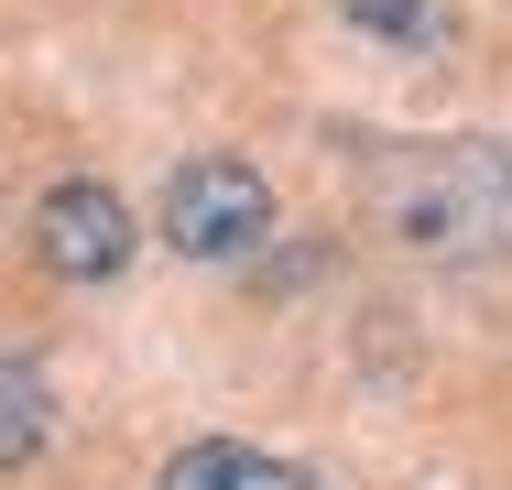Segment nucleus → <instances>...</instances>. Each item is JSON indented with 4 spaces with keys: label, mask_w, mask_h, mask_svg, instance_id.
<instances>
[{
    "label": "nucleus",
    "mask_w": 512,
    "mask_h": 490,
    "mask_svg": "<svg viewBox=\"0 0 512 490\" xmlns=\"http://www.w3.org/2000/svg\"><path fill=\"white\" fill-rule=\"evenodd\" d=\"M360 207L414 262H502L512 251V142H491V131L382 142L360 164Z\"/></svg>",
    "instance_id": "1"
},
{
    "label": "nucleus",
    "mask_w": 512,
    "mask_h": 490,
    "mask_svg": "<svg viewBox=\"0 0 512 490\" xmlns=\"http://www.w3.org/2000/svg\"><path fill=\"white\" fill-rule=\"evenodd\" d=\"M153 229H164V251H186V262H251V251L273 240V186H262L240 153H197V164H175Z\"/></svg>",
    "instance_id": "2"
},
{
    "label": "nucleus",
    "mask_w": 512,
    "mask_h": 490,
    "mask_svg": "<svg viewBox=\"0 0 512 490\" xmlns=\"http://www.w3.org/2000/svg\"><path fill=\"white\" fill-rule=\"evenodd\" d=\"M131 196L99 186V175H66V186H44L33 207V262L55 273V284H109L120 262H131Z\"/></svg>",
    "instance_id": "3"
},
{
    "label": "nucleus",
    "mask_w": 512,
    "mask_h": 490,
    "mask_svg": "<svg viewBox=\"0 0 512 490\" xmlns=\"http://www.w3.org/2000/svg\"><path fill=\"white\" fill-rule=\"evenodd\" d=\"M164 490H316L295 458H262V447H240V436H197V447H175L164 458Z\"/></svg>",
    "instance_id": "4"
},
{
    "label": "nucleus",
    "mask_w": 512,
    "mask_h": 490,
    "mask_svg": "<svg viewBox=\"0 0 512 490\" xmlns=\"http://www.w3.org/2000/svg\"><path fill=\"white\" fill-rule=\"evenodd\" d=\"M44 436H55V382H44L33 360H11V349H0V469L44 458Z\"/></svg>",
    "instance_id": "5"
},
{
    "label": "nucleus",
    "mask_w": 512,
    "mask_h": 490,
    "mask_svg": "<svg viewBox=\"0 0 512 490\" xmlns=\"http://www.w3.org/2000/svg\"><path fill=\"white\" fill-rule=\"evenodd\" d=\"M371 44H393V55H436L447 44V0H338Z\"/></svg>",
    "instance_id": "6"
}]
</instances>
